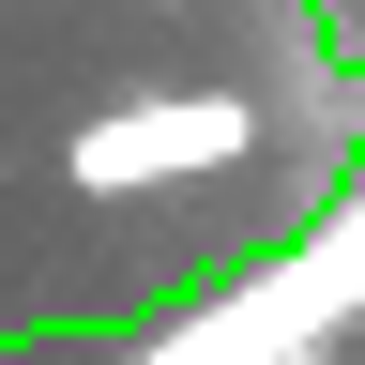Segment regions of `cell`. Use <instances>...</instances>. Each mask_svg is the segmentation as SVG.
<instances>
[{"label": "cell", "mask_w": 365, "mask_h": 365, "mask_svg": "<svg viewBox=\"0 0 365 365\" xmlns=\"http://www.w3.org/2000/svg\"><path fill=\"white\" fill-rule=\"evenodd\" d=\"M259 365H319V350H259Z\"/></svg>", "instance_id": "cell-1"}]
</instances>
